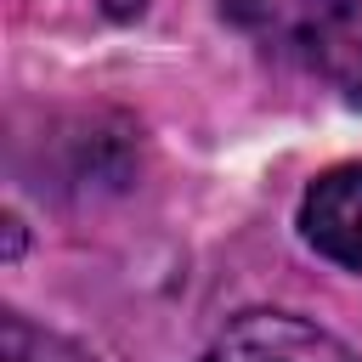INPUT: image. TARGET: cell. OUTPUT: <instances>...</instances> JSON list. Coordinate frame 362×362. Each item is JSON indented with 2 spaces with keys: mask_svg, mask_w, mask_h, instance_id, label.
<instances>
[{
  "mask_svg": "<svg viewBox=\"0 0 362 362\" xmlns=\"http://www.w3.org/2000/svg\"><path fill=\"white\" fill-rule=\"evenodd\" d=\"M294 45L334 90L362 102V0H305Z\"/></svg>",
  "mask_w": 362,
  "mask_h": 362,
  "instance_id": "cell-3",
  "label": "cell"
},
{
  "mask_svg": "<svg viewBox=\"0 0 362 362\" xmlns=\"http://www.w3.org/2000/svg\"><path fill=\"white\" fill-rule=\"evenodd\" d=\"M198 362H362V356L294 311H243L215 334V345Z\"/></svg>",
  "mask_w": 362,
  "mask_h": 362,
  "instance_id": "cell-1",
  "label": "cell"
},
{
  "mask_svg": "<svg viewBox=\"0 0 362 362\" xmlns=\"http://www.w3.org/2000/svg\"><path fill=\"white\" fill-rule=\"evenodd\" d=\"M102 6H107V11H113V17H136V11H141V6H147V0H102Z\"/></svg>",
  "mask_w": 362,
  "mask_h": 362,
  "instance_id": "cell-5",
  "label": "cell"
},
{
  "mask_svg": "<svg viewBox=\"0 0 362 362\" xmlns=\"http://www.w3.org/2000/svg\"><path fill=\"white\" fill-rule=\"evenodd\" d=\"M17 255H23V221L6 215V260H17Z\"/></svg>",
  "mask_w": 362,
  "mask_h": 362,
  "instance_id": "cell-4",
  "label": "cell"
},
{
  "mask_svg": "<svg viewBox=\"0 0 362 362\" xmlns=\"http://www.w3.org/2000/svg\"><path fill=\"white\" fill-rule=\"evenodd\" d=\"M300 232L322 260L362 272V164H334L305 187Z\"/></svg>",
  "mask_w": 362,
  "mask_h": 362,
  "instance_id": "cell-2",
  "label": "cell"
}]
</instances>
